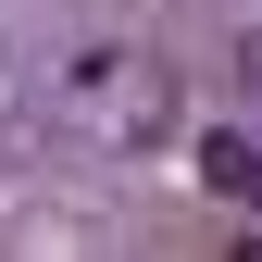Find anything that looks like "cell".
<instances>
[{"mask_svg": "<svg viewBox=\"0 0 262 262\" xmlns=\"http://www.w3.org/2000/svg\"><path fill=\"white\" fill-rule=\"evenodd\" d=\"M200 187H212V200H250V212H262V138L212 125V138H200Z\"/></svg>", "mask_w": 262, "mask_h": 262, "instance_id": "1", "label": "cell"}, {"mask_svg": "<svg viewBox=\"0 0 262 262\" xmlns=\"http://www.w3.org/2000/svg\"><path fill=\"white\" fill-rule=\"evenodd\" d=\"M250 88H262V38H250Z\"/></svg>", "mask_w": 262, "mask_h": 262, "instance_id": "2", "label": "cell"}]
</instances>
